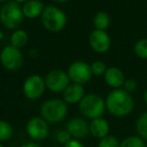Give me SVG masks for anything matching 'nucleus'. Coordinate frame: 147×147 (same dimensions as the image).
Instances as JSON below:
<instances>
[{
    "label": "nucleus",
    "mask_w": 147,
    "mask_h": 147,
    "mask_svg": "<svg viewBox=\"0 0 147 147\" xmlns=\"http://www.w3.org/2000/svg\"><path fill=\"white\" fill-rule=\"evenodd\" d=\"M106 110L112 116L123 118L131 114L135 107V102L130 93L123 88L112 89L108 93L106 99Z\"/></svg>",
    "instance_id": "1"
},
{
    "label": "nucleus",
    "mask_w": 147,
    "mask_h": 147,
    "mask_svg": "<svg viewBox=\"0 0 147 147\" xmlns=\"http://www.w3.org/2000/svg\"><path fill=\"white\" fill-rule=\"evenodd\" d=\"M78 108L84 118L90 120L103 117L107 111L105 99L96 93L86 94L78 104Z\"/></svg>",
    "instance_id": "2"
},
{
    "label": "nucleus",
    "mask_w": 147,
    "mask_h": 147,
    "mask_svg": "<svg viewBox=\"0 0 147 147\" xmlns=\"http://www.w3.org/2000/svg\"><path fill=\"white\" fill-rule=\"evenodd\" d=\"M40 113L41 117L48 123H59L68 114L67 103L63 99H48L41 105Z\"/></svg>",
    "instance_id": "3"
},
{
    "label": "nucleus",
    "mask_w": 147,
    "mask_h": 147,
    "mask_svg": "<svg viewBox=\"0 0 147 147\" xmlns=\"http://www.w3.org/2000/svg\"><path fill=\"white\" fill-rule=\"evenodd\" d=\"M41 22L47 30L51 32H60L66 25L67 18L60 8L56 6H46L41 14Z\"/></svg>",
    "instance_id": "4"
},
{
    "label": "nucleus",
    "mask_w": 147,
    "mask_h": 147,
    "mask_svg": "<svg viewBox=\"0 0 147 147\" xmlns=\"http://www.w3.org/2000/svg\"><path fill=\"white\" fill-rule=\"evenodd\" d=\"M23 15L22 8L16 1L6 2L0 9V20L8 29L18 27L23 20Z\"/></svg>",
    "instance_id": "5"
},
{
    "label": "nucleus",
    "mask_w": 147,
    "mask_h": 147,
    "mask_svg": "<svg viewBox=\"0 0 147 147\" xmlns=\"http://www.w3.org/2000/svg\"><path fill=\"white\" fill-rule=\"evenodd\" d=\"M67 74L72 83L80 85L88 83L93 76L91 65L81 60L72 62L67 69Z\"/></svg>",
    "instance_id": "6"
},
{
    "label": "nucleus",
    "mask_w": 147,
    "mask_h": 147,
    "mask_svg": "<svg viewBox=\"0 0 147 147\" xmlns=\"http://www.w3.org/2000/svg\"><path fill=\"white\" fill-rule=\"evenodd\" d=\"M46 88L51 92L60 93L65 90L70 84V79L67 72L62 69H52L46 74L44 78Z\"/></svg>",
    "instance_id": "7"
},
{
    "label": "nucleus",
    "mask_w": 147,
    "mask_h": 147,
    "mask_svg": "<svg viewBox=\"0 0 147 147\" xmlns=\"http://www.w3.org/2000/svg\"><path fill=\"white\" fill-rule=\"evenodd\" d=\"M46 89L45 80L40 75L33 74L26 78L23 83V93L26 98L30 100H36L40 98Z\"/></svg>",
    "instance_id": "8"
},
{
    "label": "nucleus",
    "mask_w": 147,
    "mask_h": 147,
    "mask_svg": "<svg viewBox=\"0 0 147 147\" xmlns=\"http://www.w3.org/2000/svg\"><path fill=\"white\" fill-rule=\"evenodd\" d=\"M0 60L4 68L10 71L18 70L23 64V56L18 48L8 45L0 53Z\"/></svg>",
    "instance_id": "9"
},
{
    "label": "nucleus",
    "mask_w": 147,
    "mask_h": 147,
    "mask_svg": "<svg viewBox=\"0 0 147 147\" xmlns=\"http://www.w3.org/2000/svg\"><path fill=\"white\" fill-rule=\"evenodd\" d=\"M26 132L34 141H42L48 136L49 126L48 122L45 121L42 117H32L28 120L26 124Z\"/></svg>",
    "instance_id": "10"
},
{
    "label": "nucleus",
    "mask_w": 147,
    "mask_h": 147,
    "mask_svg": "<svg viewBox=\"0 0 147 147\" xmlns=\"http://www.w3.org/2000/svg\"><path fill=\"white\" fill-rule=\"evenodd\" d=\"M65 129L73 139H85L90 134V125L86 118L73 117L66 123Z\"/></svg>",
    "instance_id": "11"
},
{
    "label": "nucleus",
    "mask_w": 147,
    "mask_h": 147,
    "mask_svg": "<svg viewBox=\"0 0 147 147\" xmlns=\"http://www.w3.org/2000/svg\"><path fill=\"white\" fill-rule=\"evenodd\" d=\"M89 44L95 52L105 53L111 46L110 36L106 31L95 29L89 35Z\"/></svg>",
    "instance_id": "12"
},
{
    "label": "nucleus",
    "mask_w": 147,
    "mask_h": 147,
    "mask_svg": "<svg viewBox=\"0 0 147 147\" xmlns=\"http://www.w3.org/2000/svg\"><path fill=\"white\" fill-rule=\"evenodd\" d=\"M103 77H104L105 83L112 89L122 88L124 82L126 80L123 71L119 67H116V66H112V67L107 68Z\"/></svg>",
    "instance_id": "13"
},
{
    "label": "nucleus",
    "mask_w": 147,
    "mask_h": 147,
    "mask_svg": "<svg viewBox=\"0 0 147 147\" xmlns=\"http://www.w3.org/2000/svg\"><path fill=\"white\" fill-rule=\"evenodd\" d=\"M85 95V89L83 85L70 83L63 91V100L67 104H79Z\"/></svg>",
    "instance_id": "14"
},
{
    "label": "nucleus",
    "mask_w": 147,
    "mask_h": 147,
    "mask_svg": "<svg viewBox=\"0 0 147 147\" xmlns=\"http://www.w3.org/2000/svg\"><path fill=\"white\" fill-rule=\"evenodd\" d=\"M90 125V135H92L96 139H102L109 135L110 132V125L105 118L99 117L93 119L89 122Z\"/></svg>",
    "instance_id": "15"
},
{
    "label": "nucleus",
    "mask_w": 147,
    "mask_h": 147,
    "mask_svg": "<svg viewBox=\"0 0 147 147\" xmlns=\"http://www.w3.org/2000/svg\"><path fill=\"white\" fill-rule=\"evenodd\" d=\"M44 4L39 0H29L22 7L24 16L28 18H36L37 16L41 15L44 10Z\"/></svg>",
    "instance_id": "16"
},
{
    "label": "nucleus",
    "mask_w": 147,
    "mask_h": 147,
    "mask_svg": "<svg viewBox=\"0 0 147 147\" xmlns=\"http://www.w3.org/2000/svg\"><path fill=\"white\" fill-rule=\"evenodd\" d=\"M111 23V18L106 12L99 11L93 17V25L97 30L105 31Z\"/></svg>",
    "instance_id": "17"
},
{
    "label": "nucleus",
    "mask_w": 147,
    "mask_h": 147,
    "mask_svg": "<svg viewBox=\"0 0 147 147\" xmlns=\"http://www.w3.org/2000/svg\"><path fill=\"white\" fill-rule=\"evenodd\" d=\"M135 131L139 137L147 141V110L142 112L136 120Z\"/></svg>",
    "instance_id": "18"
},
{
    "label": "nucleus",
    "mask_w": 147,
    "mask_h": 147,
    "mask_svg": "<svg viewBox=\"0 0 147 147\" xmlns=\"http://www.w3.org/2000/svg\"><path fill=\"white\" fill-rule=\"evenodd\" d=\"M10 41H11V45L16 48H22L26 45L28 41V35L27 33L24 30H16L12 33L11 38H10Z\"/></svg>",
    "instance_id": "19"
},
{
    "label": "nucleus",
    "mask_w": 147,
    "mask_h": 147,
    "mask_svg": "<svg viewBox=\"0 0 147 147\" xmlns=\"http://www.w3.org/2000/svg\"><path fill=\"white\" fill-rule=\"evenodd\" d=\"M120 147H146V141L138 135H130L120 142Z\"/></svg>",
    "instance_id": "20"
},
{
    "label": "nucleus",
    "mask_w": 147,
    "mask_h": 147,
    "mask_svg": "<svg viewBox=\"0 0 147 147\" xmlns=\"http://www.w3.org/2000/svg\"><path fill=\"white\" fill-rule=\"evenodd\" d=\"M13 133L14 130L11 124L6 120H0V142L9 140Z\"/></svg>",
    "instance_id": "21"
},
{
    "label": "nucleus",
    "mask_w": 147,
    "mask_h": 147,
    "mask_svg": "<svg viewBox=\"0 0 147 147\" xmlns=\"http://www.w3.org/2000/svg\"><path fill=\"white\" fill-rule=\"evenodd\" d=\"M134 52L139 58L147 59V38H142L135 43Z\"/></svg>",
    "instance_id": "22"
},
{
    "label": "nucleus",
    "mask_w": 147,
    "mask_h": 147,
    "mask_svg": "<svg viewBox=\"0 0 147 147\" xmlns=\"http://www.w3.org/2000/svg\"><path fill=\"white\" fill-rule=\"evenodd\" d=\"M98 147H120V141L114 135H110L99 140Z\"/></svg>",
    "instance_id": "23"
},
{
    "label": "nucleus",
    "mask_w": 147,
    "mask_h": 147,
    "mask_svg": "<svg viewBox=\"0 0 147 147\" xmlns=\"http://www.w3.org/2000/svg\"><path fill=\"white\" fill-rule=\"evenodd\" d=\"M91 70H92V74L95 76H104L105 72L107 70V66L101 60H97L94 61L91 64Z\"/></svg>",
    "instance_id": "24"
},
{
    "label": "nucleus",
    "mask_w": 147,
    "mask_h": 147,
    "mask_svg": "<svg viewBox=\"0 0 147 147\" xmlns=\"http://www.w3.org/2000/svg\"><path fill=\"white\" fill-rule=\"evenodd\" d=\"M56 139L60 144L65 145V144H67L69 141H71L73 138L71 137V135L69 134V132L65 129V130H59V131L57 132Z\"/></svg>",
    "instance_id": "25"
},
{
    "label": "nucleus",
    "mask_w": 147,
    "mask_h": 147,
    "mask_svg": "<svg viewBox=\"0 0 147 147\" xmlns=\"http://www.w3.org/2000/svg\"><path fill=\"white\" fill-rule=\"evenodd\" d=\"M138 87V83L137 81H136L135 79H133V78H128V79L125 80V82H124L123 84V88L125 91H127L128 93H130L131 94L132 92H134V91L137 89Z\"/></svg>",
    "instance_id": "26"
},
{
    "label": "nucleus",
    "mask_w": 147,
    "mask_h": 147,
    "mask_svg": "<svg viewBox=\"0 0 147 147\" xmlns=\"http://www.w3.org/2000/svg\"><path fill=\"white\" fill-rule=\"evenodd\" d=\"M63 147H84V145L82 144V142L80 141V140L72 139L71 141H69L67 144H65Z\"/></svg>",
    "instance_id": "27"
},
{
    "label": "nucleus",
    "mask_w": 147,
    "mask_h": 147,
    "mask_svg": "<svg viewBox=\"0 0 147 147\" xmlns=\"http://www.w3.org/2000/svg\"><path fill=\"white\" fill-rule=\"evenodd\" d=\"M21 147H41L38 143H36L35 141H29V142H25L21 145Z\"/></svg>",
    "instance_id": "28"
},
{
    "label": "nucleus",
    "mask_w": 147,
    "mask_h": 147,
    "mask_svg": "<svg viewBox=\"0 0 147 147\" xmlns=\"http://www.w3.org/2000/svg\"><path fill=\"white\" fill-rule=\"evenodd\" d=\"M144 103H145L147 106V89L145 90V92H144Z\"/></svg>",
    "instance_id": "29"
},
{
    "label": "nucleus",
    "mask_w": 147,
    "mask_h": 147,
    "mask_svg": "<svg viewBox=\"0 0 147 147\" xmlns=\"http://www.w3.org/2000/svg\"><path fill=\"white\" fill-rule=\"evenodd\" d=\"M55 2H58V3H63V2H66L67 0H53Z\"/></svg>",
    "instance_id": "30"
},
{
    "label": "nucleus",
    "mask_w": 147,
    "mask_h": 147,
    "mask_svg": "<svg viewBox=\"0 0 147 147\" xmlns=\"http://www.w3.org/2000/svg\"><path fill=\"white\" fill-rule=\"evenodd\" d=\"M17 3H21V2H25V1H27V0H15Z\"/></svg>",
    "instance_id": "31"
},
{
    "label": "nucleus",
    "mask_w": 147,
    "mask_h": 147,
    "mask_svg": "<svg viewBox=\"0 0 147 147\" xmlns=\"http://www.w3.org/2000/svg\"><path fill=\"white\" fill-rule=\"evenodd\" d=\"M2 38H3V33H2V31L0 30V40H1Z\"/></svg>",
    "instance_id": "32"
},
{
    "label": "nucleus",
    "mask_w": 147,
    "mask_h": 147,
    "mask_svg": "<svg viewBox=\"0 0 147 147\" xmlns=\"http://www.w3.org/2000/svg\"><path fill=\"white\" fill-rule=\"evenodd\" d=\"M5 1H7V0H0V2H5Z\"/></svg>",
    "instance_id": "33"
},
{
    "label": "nucleus",
    "mask_w": 147,
    "mask_h": 147,
    "mask_svg": "<svg viewBox=\"0 0 147 147\" xmlns=\"http://www.w3.org/2000/svg\"><path fill=\"white\" fill-rule=\"evenodd\" d=\"M0 147H4V146H3V145H2V144H1V143H0Z\"/></svg>",
    "instance_id": "34"
}]
</instances>
